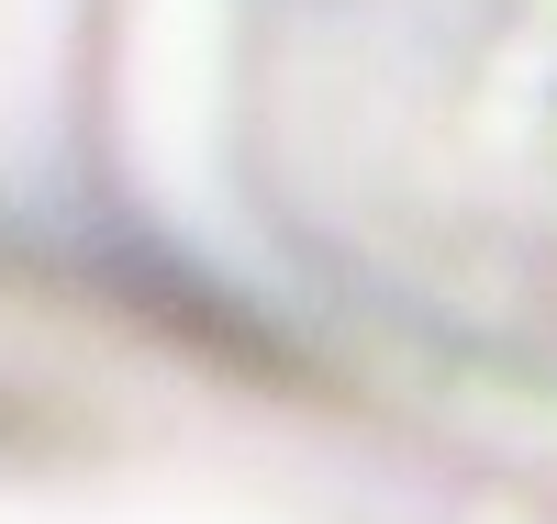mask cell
<instances>
[{
    "mask_svg": "<svg viewBox=\"0 0 557 524\" xmlns=\"http://www.w3.org/2000/svg\"><path fill=\"white\" fill-rule=\"evenodd\" d=\"M178 101L268 302L557 447V0H178Z\"/></svg>",
    "mask_w": 557,
    "mask_h": 524,
    "instance_id": "obj_1",
    "label": "cell"
}]
</instances>
